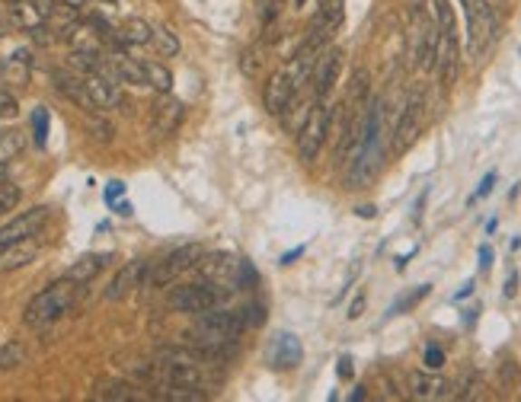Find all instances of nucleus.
I'll return each mask as SVG.
<instances>
[{
  "mask_svg": "<svg viewBox=\"0 0 521 402\" xmlns=\"http://www.w3.org/2000/svg\"><path fill=\"white\" fill-rule=\"evenodd\" d=\"M381 119H384V106L381 100L368 102L365 109V121H362V134H359V144L352 150V167H349V176H345V186L349 188H362L365 182L374 179L381 167V157H384V148H381Z\"/></svg>",
  "mask_w": 521,
  "mask_h": 402,
  "instance_id": "nucleus-1",
  "label": "nucleus"
},
{
  "mask_svg": "<svg viewBox=\"0 0 521 402\" xmlns=\"http://www.w3.org/2000/svg\"><path fill=\"white\" fill-rule=\"evenodd\" d=\"M246 329V320L234 310H205L198 313L196 329L189 332V339L196 342V349H211L221 351V345H234L237 335Z\"/></svg>",
  "mask_w": 521,
  "mask_h": 402,
  "instance_id": "nucleus-2",
  "label": "nucleus"
},
{
  "mask_svg": "<svg viewBox=\"0 0 521 402\" xmlns=\"http://www.w3.org/2000/svg\"><path fill=\"white\" fill-rule=\"evenodd\" d=\"M77 291H81V284L71 282V278H62V282L48 284L45 291H39V294L26 303V313H23L26 326L42 329V326H48V322L62 320V316L74 307Z\"/></svg>",
  "mask_w": 521,
  "mask_h": 402,
  "instance_id": "nucleus-3",
  "label": "nucleus"
},
{
  "mask_svg": "<svg viewBox=\"0 0 521 402\" xmlns=\"http://www.w3.org/2000/svg\"><path fill=\"white\" fill-rule=\"evenodd\" d=\"M435 4V23H439V52H435V71H439L441 90H451L458 81L460 67V48H458V29H454V10L448 0H432Z\"/></svg>",
  "mask_w": 521,
  "mask_h": 402,
  "instance_id": "nucleus-4",
  "label": "nucleus"
},
{
  "mask_svg": "<svg viewBox=\"0 0 521 402\" xmlns=\"http://www.w3.org/2000/svg\"><path fill=\"white\" fill-rule=\"evenodd\" d=\"M460 10L468 16V54L474 61L487 58L493 48L496 35H499V20L489 0H460Z\"/></svg>",
  "mask_w": 521,
  "mask_h": 402,
  "instance_id": "nucleus-5",
  "label": "nucleus"
},
{
  "mask_svg": "<svg viewBox=\"0 0 521 402\" xmlns=\"http://www.w3.org/2000/svg\"><path fill=\"white\" fill-rule=\"evenodd\" d=\"M435 52H439V23H435V16H429L422 0H413V7H410V58L422 71H435Z\"/></svg>",
  "mask_w": 521,
  "mask_h": 402,
  "instance_id": "nucleus-6",
  "label": "nucleus"
},
{
  "mask_svg": "<svg viewBox=\"0 0 521 402\" xmlns=\"http://www.w3.org/2000/svg\"><path fill=\"white\" fill-rule=\"evenodd\" d=\"M333 119H336V109L326 106V100L311 102L307 119L301 121V128H298V157L304 163H314L320 157V150H323V144H326V134H330Z\"/></svg>",
  "mask_w": 521,
  "mask_h": 402,
  "instance_id": "nucleus-7",
  "label": "nucleus"
},
{
  "mask_svg": "<svg viewBox=\"0 0 521 402\" xmlns=\"http://www.w3.org/2000/svg\"><path fill=\"white\" fill-rule=\"evenodd\" d=\"M343 7H345V0H320L317 14H314L301 45L314 48V52H323V48L333 42V35H336V29L343 26V14H345Z\"/></svg>",
  "mask_w": 521,
  "mask_h": 402,
  "instance_id": "nucleus-8",
  "label": "nucleus"
},
{
  "mask_svg": "<svg viewBox=\"0 0 521 402\" xmlns=\"http://www.w3.org/2000/svg\"><path fill=\"white\" fill-rule=\"evenodd\" d=\"M198 259H202V246H196V243H186V246H179V249H173L169 255H163L160 262H150L148 284H154V288H163V284L177 282L186 268L198 265Z\"/></svg>",
  "mask_w": 521,
  "mask_h": 402,
  "instance_id": "nucleus-9",
  "label": "nucleus"
},
{
  "mask_svg": "<svg viewBox=\"0 0 521 402\" xmlns=\"http://www.w3.org/2000/svg\"><path fill=\"white\" fill-rule=\"evenodd\" d=\"M422 121H426V102H422V93H413L400 112L397 128H393V154H407L413 148L422 131Z\"/></svg>",
  "mask_w": 521,
  "mask_h": 402,
  "instance_id": "nucleus-10",
  "label": "nucleus"
},
{
  "mask_svg": "<svg viewBox=\"0 0 521 402\" xmlns=\"http://www.w3.org/2000/svg\"><path fill=\"white\" fill-rule=\"evenodd\" d=\"M217 301H221V291H217V284H211V282L183 284V288H177L173 294H169L173 310H179V313H192V316L217 307Z\"/></svg>",
  "mask_w": 521,
  "mask_h": 402,
  "instance_id": "nucleus-11",
  "label": "nucleus"
},
{
  "mask_svg": "<svg viewBox=\"0 0 521 402\" xmlns=\"http://www.w3.org/2000/svg\"><path fill=\"white\" fill-rule=\"evenodd\" d=\"M339 71H343V48H330L326 45L323 52L317 54L314 61V71H311V83H314V100L323 102L326 96L333 93L339 81Z\"/></svg>",
  "mask_w": 521,
  "mask_h": 402,
  "instance_id": "nucleus-12",
  "label": "nucleus"
},
{
  "mask_svg": "<svg viewBox=\"0 0 521 402\" xmlns=\"http://www.w3.org/2000/svg\"><path fill=\"white\" fill-rule=\"evenodd\" d=\"M45 221H48L45 205H35V208L23 211V215H16L14 221H7L0 227V246H10V243H20V240H33V236L42 234Z\"/></svg>",
  "mask_w": 521,
  "mask_h": 402,
  "instance_id": "nucleus-13",
  "label": "nucleus"
},
{
  "mask_svg": "<svg viewBox=\"0 0 521 402\" xmlns=\"http://www.w3.org/2000/svg\"><path fill=\"white\" fill-rule=\"evenodd\" d=\"M148 275H150V262H148V259H131V262H125V265L119 268V275H115L112 282H109L106 301H122V297H129L135 288L148 284Z\"/></svg>",
  "mask_w": 521,
  "mask_h": 402,
  "instance_id": "nucleus-14",
  "label": "nucleus"
},
{
  "mask_svg": "<svg viewBox=\"0 0 521 402\" xmlns=\"http://www.w3.org/2000/svg\"><path fill=\"white\" fill-rule=\"evenodd\" d=\"M183 112L186 109L177 96L169 93L157 96L154 106H150V131H154V138H169L179 128V121H183Z\"/></svg>",
  "mask_w": 521,
  "mask_h": 402,
  "instance_id": "nucleus-15",
  "label": "nucleus"
},
{
  "mask_svg": "<svg viewBox=\"0 0 521 402\" xmlns=\"http://www.w3.org/2000/svg\"><path fill=\"white\" fill-rule=\"evenodd\" d=\"M301 90L292 83V77H288V71H275V74L269 77V83H265V93H263V102H265V112L269 115H278L282 119V112L288 109V102L298 96Z\"/></svg>",
  "mask_w": 521,
  "mask_h": 402,
  "instance_id": "nucleus-16",
  "label": "nucleus"
},
{
  "mask_svg": "<svg viewBox=\"0 0 521 402\" xmlns=\"http://www.w3.org/2000/svg\"><path fill=\"white\" fill-rule=\"evenodd\" d=\"M83 83H87V93H90V100H93L96 109H115L119 102H122L119 81H112L109 74L93 71V74H83Z\"/></svg>",
  "mask_w": 521,
  "mask_h": 402,
  "instance_id": "nucleus-17",
  "label": "nucleus"
},
{
  "mask_svg": "<svg viewBox=\"0 0 521 402\" xmlns=\"http://www.w3.org/2000/svg\"><path fill=\"white\" fill-rule=\"evenodd\" d=\"M410 396L420 402H432V399H448L451 396V387L448 380H441L439 374H426V370H413L410 374Z\"/></svg>",
  "mask_w": 521,
  "mask_h": 402,
  "instance_id": "nucleus-18",
  "label": "nucleus"
},
{
  "mask_svg": "<svg viewBox=\"0 0 521 402\" xmlns=\"http://www.w3.org/2000/svg\"><path fill=\"white\" fill-rule=\"evenodd\" d=\"M202 275L211 284H237L240 282V262H230V255H208V259H198Z\"/></svg>",
  "mask_w": 521,
  "mask_h": 402,
  "instance_id": "nucleus-19",
  "label": "nucleus"
},
{
  "mask_svg": "<svg viewBox=\"0 0 521 402\" xmlns=\"http://www.w3.org/2000/svg\"><path fill=\"white\" fill-rule=\"evenodd\" d=\"M54 90H58L62 96H68L71 102H77L81 109H87V112H96V106H93V100H90L83 77L68 74V71H54Z\"/></svg>",
  "mask_w": 521,
  "mask_h": 402,
  "instance_id": "nucleus-20",
  "label": "nucleus"
},
{
  "mask_svg": "<svg viewBox=\"0 0 521 402\" xmlns=\"http://www.w3.org/2000/svg\"><path fill=\"white\" fill-rule=\"evenodd\" d=\"M112 262V253H90V255H81V259L74 262V265L68 268V275L64 278H71V282H77V284H90L96 275H100L102 268Z\"/></svg>",
  "mask_w": 521,
  "mask_h": 402,
  "instance_id": "nucleus-21",
  "label": "nucleus"
},
{
  "mask_svg": "<svg viewBox=\"0 0 521 402\" xmlns=\"http://www.w3.org/2000/svg\"><path fill=\"white\" fill-rule=\"evenodd\" d=\"M39 246H35V236L33 240H20V243H10V246H0V272H14V268H23L26 262L35 259Z\"/></svg>",
  "mask_w": 521,
  "mask_h": 402,
  "instance_id": "nucleus-22",
  "label": "nucleus"
},
{
  "mask_svg": "<svg viewBox=\"0 0 521 402\" xmlns=\"http://www.w3.org/2000/svg\"><path fill=\"white\" fill-rule=\"evenodd\" d=\"M301 361V342L294 339V335H278L275 345H272V364H275L278 370H288L294 368V364Z\"/></svg>",
  "mask_w": 521,
  "mask_h": 402,
  "instance_id": "nucleus-23",
  "label": "nucleus"
},
{
  "mask_svg": "<svg viewBox=\"0 0 521 402\" xmlns=\"http://www.w3.org/2000/svg\"><path fill=\"white\" fill-rule=\"evenodd\" d=\"M138 387L125 380H96L93 399H141V393H135Z\"/></svg>",
  "mask_w": 521,
  "mask_h": 402,
  "instance_id": "nucleus-24",
  "label": "nucleus"
},
{
  "mask_svg": "<svg viewBox=\"0 0 521 402\" xmlns=\"http://www.w3.org/2000/svg\"><path fill=\"white\" fill-rule=\"evenodd\" d=\"M141 67H144V81H148V87H154L157 93H169L173 74H169L167 67L157 64V61H141Z\"/></svg>",
  "mask_w": 521,
  "mask_h": 402,
  "instance_id": "nucleus-25",
  "label": "nucleus"
},
{
  "mask_svg": "<svg viewBox=\"0 0 521 402\" xmlns=\"http://www.w3.org/2000/svg\"><path fill=\"white\" fill-rule=\"evenodd\" d=\"M150 45H154L163 58H173V54L179 52V39L169 26H157L154 33H150Z\"/></svg>",
  "mask_w": 521,
  "mask_h": 402,
  "instance_id": "nucleus-26",
  "label": "nucleus"
},
{
  "mask_svg": "<svg viewBox=\"0 0 521 402\" xmlns=\"http://www.w3.org/2000/svg\"><path fill=\"white\" fill-rule=\"evenodd\" d=\"M150 33H154V29L144 20H129L122 26V33H119V42H125V45H148Z\"/></svg>",
  "mask_w": 521,
  "mask_h": 402,
  "instance_id": "nucleus-27",
  "label": "nucleus"
},
{
  "mask_svg": "<svg viewBox=\"0 0 521 402\" xmlns=\"http://www.w3.org/2000/svg\"><path fill=\"white\" fill-rule=\"evenodd\" d=\"M20 364H26V345L16 342V339H10V342L0 349V374H4V370L20 368Z\"/></svg>",
  "mask_w": 521,
  "mask_h": 402,
  "instance_id": "nucleus-28",
  "label": "nucleus"
},
{
  "mask_svg": "<svg viewBox=\"0 0 521 402\" xmlns=\"http://www.w3.org/2000/svg\"><path fill=\"white\" fill-rule=\"evenodd\" d=\"M33 138L39 148H45V141H48V109L45 106H39L33 112Z\"/></svg>",
  "mask_w": 521,
  "mask_h": 402,
  "instance_id": "nucleus-29",
  "label": "nucleus"
},
{
  "mask_svg": "<svg viewBox=\"0 0 521 402\" xmlns=\"http://www.w3.org/2000/svg\"><path fill=\"white\" fill-rule=\"evenodd\" d=\"M23 192L16 186H10V182H0V215H7V211H14L16 205H20Z\"/></svg>",
  "mask_w": 521,
  "mask_h": 402,
  "instance_id": "nucleus-30",
  "label": "nucleus"
},
{
  "mask_svg": "<svg viewBox=\"0 0 521 402\" xmlns=\"http://www.w3.org/2000/svg\"><path fill=\"white\" fill-rule=\"evenodd\" d=\"M87 131L93 134L96 141H102V144L112 141V125H109L106 119H100V115H93V119L87 121Z\"/></svg>",
  "mask_w": 521,
  "mask_h": 402,
  "instance_id": "nucleus-31",
  "label": "nucleus"
},
{
  "mask_svg": "<svg viewBox=\"0 0 521 402\" xmlns=\"http://www.w3.org/2000/svg\"><path fill=\"white\" fill-rule=\"evenodd\" d=\"M20 106H16V96H10L7 90H0V119H16Z\"/></svg>",
  "mask_w": 521,
  "mask_h": 402,
  "instance_id": "nucleus-32",
  "label": "nucleus"
},
{
  "mask_svg": "<svg viewBox=\"0 0 521 402\" xmlns=\"http://www.w3.org/2000/svg\"><path fill=\"white\" fill-rule=\"evenodd\" d=\"M422 361H426L429 370H439L441 364H445V351H441L439 345H426V355H422Z\"/></svg>",
  "mask_w": 521,
  "mask_h": 402,
  "instance_id": "nucleus-33",
  "label": "nucleus"
},
{
  "mask_svg": "<svg viewBox=\"0 0 521 402\" xmlns=\"http://www.w3.org/2000/svg\"><path fill=\"white\" fill-rule=\"evenodd\" d=\"M259 61H263V58H259L256 48H253V52H244V64H240V67H244V74H246V77H256Z\"/></svg>",
  "mask_w": 521,
  "mask_h": 402,
  "instance_id": "nucleus-34",
  "label": "nucleus"
},
{
  "mask_svg": "<svg viewBox=\"0 0 521 402\" xmlns=\"http://www.w3.org/2000/svg\"><path fill=\"white\" fill-rule=\"evenodd\" d=\"M278 16V0H263V26L269 29V23H275Z\"/></svg>",
  "mask_w": 521,
  "mask_h": 402,
  "instance_id": "nucleus-35",
  "label": "nucleus"
},
{
  "mask_svg": "<svg viewBox=\"0 0 521 402\" xmlns=\"http://www.w3.org/2000/svg\"><path fill=\"white\" fill-rule=\"evenodd\" d=\"M122 195H125V182L115 179V182H109V186H106V201H109V205H115Z\"/></svg>",
  "mask_w": 521,
  "mask_h": 402,
  "instance_id": "nucleus-36",
  "label": "nucleus"
},
{
  "mask_svg": "<svg viewBox=\"0 0 521 402\" xmlns=\"http://www.w3.org/2000/svg\"><path fill=\"white\" fill-rule=\"evenodd\" d=\"M493 186H496V173H487V176H483V182H480V188H477L474 198H470V201H477V198H483V195H489V192H493Z\"/></svg>",
  "mask_w": 521,
  "mask_h": 402,
  "instance_id": "nucleus-37",
  "label": "nucleus"
},
{
  "mask_svg": "<svg viewBox=\"0 0 521 402\" xmlns=\"http://www.w3.org/2000/svg\"><path fill=\"white\" fill-rule=\"evenodd\" d=\"M362 310H365V294H359V297L352 301V307H349V320H359Z\"/></svg>",
  "mask_w": 521,
  "mask_h": 402,
  "instance_id": "nucleus-38",
  "label": "nucleus"
},
{
  "mask_svg": "<svg viewBox=\"0 0 521 402\" xmlns=\"http://www.w3.org/2000/svg\"><path fill=\"white\" fill-rule=\"evenodd\" d=\"M489 265H493V249L483 246V249H480V268H483V272H487Z\"/></svg>",
  "mask_w": 521,
  "mask_h": 402,
  "instance_id": "nucleus-39",
  "label": "nucleus"
},
{
  "mask_svg": "<svg viewBox=\"0 0 521 402\" xmlns=\"http://www.w3.org/2000/svg\"><path fill=\"white\" fill-rule=\"evenodd\" d=\"M339 377H352V361L349 358H339Z\"/></svg>",
  "mask_w": 521,
  "mask_h": 402,
  "instance_id": "nucleus-40",
  "label": "nucleus"
},
{
  "mask_svg": "<svg viewBox=\"0 0 521 402\" xmlns=\"http://www.w3.org/2000/svg\"><path fill=\"white\" fill-rule=\"evenodd\" d=\"M301 253H304V246L292 249V253H285V259H282V262H285V265H288V262H292V259H298V255H301Z\"/></svg>",
  "mask_w": 521,
  "mask_h": 402,
  "instance_id": "nucleus-41",
  "label": "nucleus"
},
{
  "mask_svg": "<svg viewBox=\"0 0 521 402\" xmlns=\"http://www.w3.org/2000/svg\"><path fill=\"white\" fill-rule=\"evenodd\" d=\"M83 4H87V0H64V7H68V10H81Z\"/></svg>",
  "mask_w": 521,
  "mask_h": 402,
  "instance_id": "nucleus-42",
  "label": "nucleus"
},
{
  "mask_svg": "<svg viewBox=\"0 0 521 402\" xmlns=\"http://www.w3.org/2000/svg\"><path fill=\"white\" fill-rule=\"evenodd\" d=\"M10 179V167L7 163H0V182H7Z\"/></svg>",
  "mask_w": 521,
  "mask_h": 402,
  "instance_id": "nucleus-43",
  "label": "nucleus"
},
{
  "mask_svg": "<svg viewBox=\"0 0 521 402\" xmlns=\"http://www.w3.org/2000/svg\"><path fill=\"white\" fill-rule=\"evenodd\" d=\"M119 215H122V217L131 215V205H129V201H122V205H119Z\"/></svg>",
  "mask_w": 521,
  "mask_h": 402,
  "instance_id": "nucleus-44",
  "label": "nucleus"
},
{
  "mask_svg": "<svg viewBox=\"0 0 521 402\" xmlns=\"http://www.w3.org/2000/svg\"><path fill=\"white\" fill-rule=\"evenodd\" d=\"M359 215L362 217H374V208H371V205H365V208H359Z\"/></svg>",
  "mask_w": 521,
  "mask_h": 402,
  "instance_id": "nucleus-45",
  "label": "nucleus"
},
{
  "mask_svg": "<svg viewBox=\"0 0 521 402\" xmlns=\"http://www.w3.org/2000/svg\"><path fill=\"white\" fill-rule=\"evenodd\" d=\"M4 35H7V23L0 20V39H4Z\"/></svg>",
  "mask_w": 521,
  "mask_h": 402,
  "instance_id": "nucleus-46",
  "label": "nucleus"
},
{
  "mask_svg": "<svg viewBox=\"0 0 521 402\" xmlns=\"http://www.w3.org/2000/svg\"><path fill=\"white\" fill-rule=\"evenodd\" d=\"M304 4H307V0H294V7H304Z\"/></svg>",
  "mask_w": 521,
  "mask_h": 402,
  "instance_id": "nucleus-47",
  "label": "nucleus"
},
{
  "mask_svg": "<svg viewBox=\"0 0 521 402\" xmlns=\"http://www.w3.org/2000/svg\"><path fill=\"white\" fill-rule=\"evenodd\" d=\"M0 141H4V131H0Z\"/></svg>",
  "mask_w": 521,
  "mask_h": 402,
  "instance_id": "nucleus-48",
  "label": "nucleus"
},
{
  "mask_svg": "<svg viewBox=\"0 0 521 402\" xmlns=\"http://www.w3.org/2000/svg\"><path fill=\"white\" fill-rule=\"evenodd\" d=\"M106 4H115V0H106Z\"/></svg>",
  "mask_w": 521,
  "mask_h": 402,
  "instance_id": "nucleus-49",
  "label": "nucleus"
}]
</instances>
